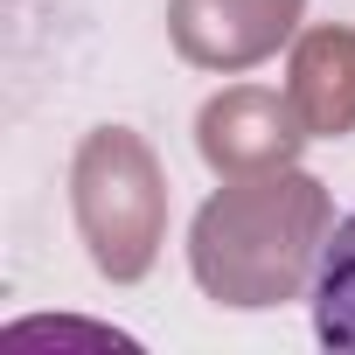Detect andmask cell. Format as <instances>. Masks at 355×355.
Listing matches in <instances>:
<instances>
[{
	"label": "cell",
	"instance_id": "cell-1",
	"mask_svg": "<svg viewBox=\"0 0 355 355\" xmlns=\"http://www.w3.org/2000/svg\"><path fill=\"white\" fill-rule=\"evenodd\" d=\"M306 306H313V334L327 348H355V209L327 230L313 279H306Z\"/></svg>",
	"mask_w": 355,
	"mask_h": 355
}]
</instances>
